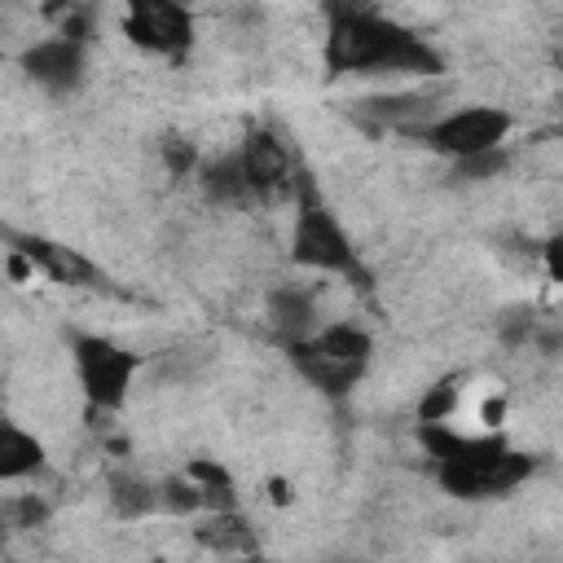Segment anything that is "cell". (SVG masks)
I'll return each instance as SVG.
<instances>
[{
    "label": "cell",
    "instance_id": "obj_1",
    "mask_svg": "<svg viewBox=\"0 0 563 563\" xmlns=\"http://www.w3.org/2000/svg\"><path fill=\"white\" fill-rule=\"evenodd\" d=\"M330 31H325V66L330 75H427L435 79L444 70V57L400 26L396 18L365 9V4H325Z\"/></svg>",
    "mask_w": 563,
    "mask_h": 563
},
{
    "label": "cell",
    "instance_id": "obj_2",
    "mask_svg": "<svg viewBox=\"0 0 563 563\" xmlns=\"http://www.w3.org/2000/svg\"><path fill=\"white\" fill-rule=\"evenodd\" d=\"M418 444L435 462V479L444 493L479 501L501 497L515 484H523L537 471V457L523 449H510L506 435H462L449 422H418Z\"/></svg>",
    "mask_w": 563,
    "mask_h": 563
},
{
    "label": "cell",
    "instance_id": "obj_3",
    "mask_svg": "<svg viewBox=\"0 0 563 563\" xmlns=\"http://www.w3.org/2000/svg\"><path fill=\"white\" fill-rule=\"evenodd\" d=\"M290 260L299 268H312V273H343V277H356L361 286L369 282L361 260H356L352 238L343 233L339 216L325 207V198H321V189H317V180L308 172H299V189H295Z\"/></svg>",
    "mask_w": 563,
    "mask_h": 563
},
{
    "label": "cell",
    "instance_id": "obj_4",
    "mask_svg": "<svg viewBox=\"0 0 563 563\" xmlns=\"http://www.w3.org/2000/svg\"><path fill=\"white\" fill-rule=\"evenodd\" d=\"M286 352H290L295 369H299L312 387H321L325 396H347L352 383H356V378L365 374V365H369L374 339H369L361 325H352V321H330V325H321L308 343L286 347Z\"/></svg>",
    "mask_w": 563,
    "mask_h": 563
},
{
    "label": "cell",
    "instance_id": "obj_5",
    "mask_svg": "<svg viewBox=\"0 0 563 563\" xmlns=\"http://www.w3.org/2000/svg\"><path fill=\"white\" fill-rule=\"evenodd\" d=\"M70 361L84 396L92 400V409H106V413L128 400V387L141 369V356L119 347L106 334H70Z\"/></svg>",
    "mask_w": 563,
    "mask_h": 563
},
{
    "label": "cell",
    "instance_id": "obj_6",
    "mask_svg": "<svg viewBox=\"0 0 563 563\" xmlns=\"http://www.w3.org/2000/svg\"><path fill=\"white\" fill-rule=\"evenodd\" d=\"M510 128H515V119H510L501 106H466V110H449V114H440L435 123L418 128L413 136H418L422 145H431L435 154L462 163V158L501 150L506 136H510Z\"/></svg>",
    "mask_w": 563,
    "mask_h": 563
},
{
    "label": "cell",
    "instance_id": "obj_7",
    "mask_svg": "<svg viewBox=\"0 0 563 563\" xmlns=\"http://www.w3.org/2000/svg\"><path fill=\"white\" fill-rule=\"evenodd\" d=\"M123 35L136 48H150L163 57H185L194 44V13L172 0H136L123 13Z\"/></svg>",
    "mask_w": 563,
    "mask_h": 563
},
{
    "label": "cell",
    "instance_id": "obj_8",
    "mask_svg": "<svg viewBox=\"0 0 563 563\" xmlns=\"http://www.w3.org/2000/svg\"><path fill=\"white\" fill-rule=\"evenodd\" d=\"M238 158H242L246 180H251V194L260 202L290 198L299 189V167H295V158H290V150L282 145L277 132H268V128L246 132L242 145H238Z\"/></svg>",
    "mask_w": 563,
    "mask_h": 563
},
{
    "label": "cell",
    "instance_id": "obj_9",
    "mask_svg": "<svg viewBox=\"0 0 563 563\" xmlns=\"http://www.w3.org/2000/svg\"><path fill=\"white\" fill-rule=\"evenodd\" d=\"M22 70L48 88V92H70L79 79H84V44L66 40V35H53V40H40L22 53Z\"/></svg>",
    "mask_w": 563,
    "mask_h": 563
},
{
    "label": "cell",
    "instance_id": "obj_10",
    "mask_svg": "<svg viewBox=\"0 0 563 563\" xmlns=\"http://www.w3.org/2000/svg\"><path fill=\"white\" fill-rule=\"evenodd\" d=\"M268 330L282 347H299L308 343L317 330H321V312H317V299L312 290L303 286H282L268 295Z\"/></svg>",
    "mask_w": 563,
    "mask_h": 563
},
{
    "label": "cell",
    "instance_id": "obj_11",
    "mask_svg": "<svg viewBox=\"0 0 563 563\" xmlns=\"http://www.w3.org/2000/svg\"><path fill=\"white\" fill-rule=\"evenodd\" d=\"M13 242V251H22L31 264H35V273H44L48 282H57V286H97V268L79 255V251H70V246H62V242H48V238H9Z\"/></svg>",
    "mask_w": 563,
    "mask_h": 563
},
{
    "label": "cell",
    "instance_id": "obj_12",
    "mask_svg": "<svg viewBox=\"0 0 563 563\" xmlns=\"http://www.w3.org/2000/svg\"><path fill=\"white\" fill-rule=\"evenodd\" d=\"M361 114L374 128H400V132H418L427 123H435V92H391V97H365Z\"/></svg>",
    "mask_w": 563,
    "mask_h": 563
},
{
    "label": "cell",
    "instance_id": "obj_13",
    "mask_svg": "<svg viewBox=\"0 0 563 563\" xmlns=\"http://www.w3.org/2000/svg\"><path fill=\"white\" fill-rule=\"evenodd\" d=\"M198 180H202L207 202H220V207H238V202L255 198V194H251V180H246V167H242V158H238V150L211 158V163L202 167Z\"/></svg>",
    "mask_w": 563,
    "mask_h": 563
},
{
    "label": "cell",
    "instance_id": "obj_14",
    "mask_svg": "<svg viewBox=\"0 0 563 563\" xmlns=\"http://www.w3.org/2000/svg\"><path fill=\"white\" fill-rule=\"evenodd\" d=\"M194 541L211 554H246L255 545L251 537V523L238 515V510H211L198 528H194Z\"/></svg>",
    "mask_w": 563,
    "mask_h": 563
},
{
    "label": "cell",
    "instance_id": "obj_15",
    "mask_svg": "<svg viewBox=\"0 0 563 563\" xmlns=\"http://www.w3.org/2000/svg\"><path fill=\"white\" fill-rule=\"evenodd\" d=\"M44 466V444L31 435V431H22L18 422H4L0 427V479H26V475H35Z\"/></svg>",
    "mask_w": 563,
    "mask_h": 563
},
{
    "label": "cell",
    "instance_id": "obj_16",
    "mask_svg": "<svg viewBox=\"0 0 563 563\" xmlns=\"http://www.w3.org/2000/svg\"><path fill=\"white\" fill-rule=\"evenodd\" d=\"M110 506H114V515H123V519H141V515H150L154 506H163V497H158V488H154L150 479H141V475H114V479H110Z\"/></svg>",
    "mask_w": 563,
    "mask_h": 563
},
{
    "label": "cell",
    "instance_id": "obj_17",
    "mask_svg": "<svg viewBox=\"0 0 563 563\" xmlns=\"http://www.w3.org/2000/svg\"><path fill=\"white\" fill-rule=\"evenodd\" d=\"M185 475H189V479L198 484V493H202L207 510H233V506H238V497H233V479H229V471H224L220 462L194 457Z\"/></svg>",
    "mask_w": 563,
    "mask_h": 563
},
{
    "label": "cell",
    "instance_id": "obj_18",
    "mask_svg": "<svg viewBox=\"0 0 563 563\" xmlns=\"http://www.w3.org/2000/svg\"><path fill=\"white\" fill-rule=\"evenodd\" d=\"M457 400H462V378L449 374L435 387H427V396L418 400V422H449L457 413Z\"/></svg>",
    "mask_w": 563,
    "mask_h": 563
},
{
    "label": "cell",
    "instance_id": "obj_19",
    "mask_svg": "<svg viewBox=\"0 0 563 563\" xmlns=\"http://www.w3.org/2000/svg\"><path fill=\"white\" fill-rule=\"evenodd\" d=\"M158 497H163V506L176 510V515L207 510V501H202V493H198V484H194L189 475H185V479H167V484H158Z\"/></svg>",
    "mask_w": 563,
    "mask_h": 563
},
{
    "label": "cell",
    "instance_id": "obj_20",
    "mask_svg": "<svg viewBox=\"0 0 563 563\" xmlns=\"http://www.w3.org/2000/svg\"><path fill=\"white\" fill-rule=\"evenodd\" d=\"M506 163H510V154H506V145H501V150H488V154H475V158L453 163V172H457L462 180H488V176L506 172Z\"/></svg>",
    "mask_w": 563,
    "mask_h": 563
},
{
    "label": "cell",
    "instance_id": "obj_21",
    "mask_svg": "<svg viewBox=\"0 0 563 563\" xmlns=\"http://www.w3.org/2000/svg\"><path fill=\"white\" fill-rule=\"evenodd\" d=\"M163 163H167L172 176H189V172L198 167V150H194V141H185V136H167V141H163Z\"/></svg>",
    "mask_w": 563,
    "mask_h": 563
},
{
    "label": "cell",
    "instance_id": "obj_22",
    "mask_svg": "<svg viewBox=\"0 0 563 563\" xmlns=\"http://www.w3.org/2000/svg\"><path fill=\"white\" fill-rule=\"evenodd\" d=\"M9 519H13V528H35L44 515H48V506L35 497V493H22V497H9Z\"/></svg>",
    "mask_w": 563,
    "mask_h": 563
},
{
    "label": "cell",
    "instance_id": "obj_23",
    "mask_svg": "<svg viewBox=\"0 0 563 563\" xmlns=\"http://www.w3.org/2000/svg\"><path fill=\"white\" fill-rule=\"evenodd\" d=\"M532 334H537L532 312H510V317L501 321V339H506V343H528Z\"/></svg>",
    "mask_w": 563,
    "mask_h": 563
},
{
    "label": "cell",
    "instance_id": "obj_24",
    "mask_svg": "<svg viewBox=\"0 0 563 563\" xmlns=\"http://www.w3.org/2000/svg\"><path fill=\"white\" fill-rule=\"evenodd\" d=\"M268 501H273V506H290V501H295L290 479H277V475H273V479H268Z\"/></svg>",
    "mask_w": 563,
    "mask_h": 563
},
{
    "label": "cell",
    "instance_id": "obj_25",
    "mask_svg": "<svg viewBox=\"0 0 563 563\" xmlns=\"http://www.w3.org/2000/svg\"><path fill=\"white\" fill-rule=\"evenodd\" d=\"M501 413H506V400H501V396H497V400H484V409H479V418H484L488 427H497Z\"/></svg>",
    "mask_w": 563,
    "mask_h": 563
},
{
    "label": "cell",
    "instance_id": "obj_26",
    "mask_svg": "<svg viewBox=\"0 0 563 563\" xmlns=\"http://www.w3.org/2000/svg\"><path fill=\"white\" fill-rule=\"evenodd\" d=\"M559 66H563V44H559Z\"/></svg>",
    "mask_w": 563,
    "mask_h": 563
},
{
    "label": "cell",
    "instance_id": "obj_27",
    "mask_svg": "<svg viewBox=\"0 0 563 563\" xmlns=\"http://www.w3.org/2000/svg\"><path fill=\"white\" fill-rule=\"evenodd\" d=\"M260 563H264V559H260Z\"/></svg>",
    "mask_w": 563,
    "mask_h": 563
}]
</instances>
